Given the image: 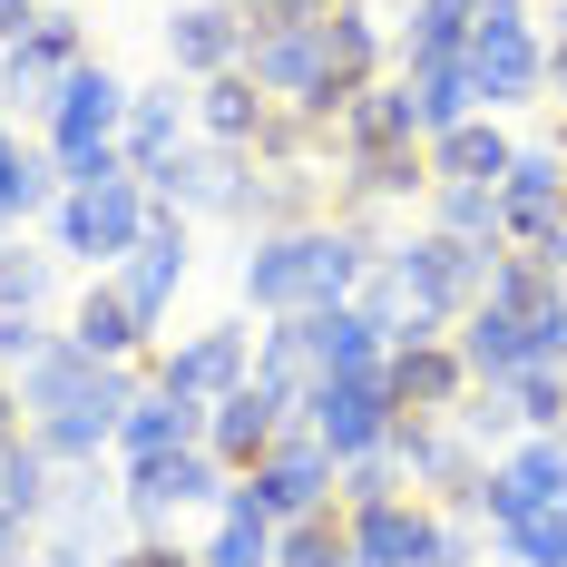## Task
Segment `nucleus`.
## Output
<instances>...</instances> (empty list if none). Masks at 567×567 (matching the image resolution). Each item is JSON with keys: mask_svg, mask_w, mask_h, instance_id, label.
Returning <instances> with one entry per match:
<instances>
[{"mask_svg": "<svg viewBox=\"0 0 567 567\" xmlns=\"http://www.w3.org/2000/svg\"><path fill=\"white\" fill-rule=\"evenodd\" d=\"M470 10H480V0H470Z\"/></svg>", "mask_w": 567, "mask_h": 567, "instance_id": "49530a36", "label": "nucleus"}, {"mask_svg": "<svg viewBox=\"0 0 567 567\" xmlns=\"http://www.w3.org/2000/svg\"><path fill=\"white\" fill-rule=\"evenodd\" d=\"M10 235H20V216H10V206H0V245H10Z\"/></svg>", "mask_w": 567, "mask_h": 567, "instance_id": "79ce46f5", "label": "nucleus"}, {"mask_svg": "<svg viewBox=\"0 0 567 567\" xmlns=\"http://www.w3.org/2000/svg\"><path fill=\"white\" fill-rule=\"evenodd\" d=\"M255 382H265V392H284L293 411H303V392H313V352H303V323H265V333H255Z\"/></svg>", "mask_w": 567, "mask_h": 567, "instance_id": "2f4dec72", "label": "nucleus"}, {"mask_svg": "<svg viewBox=\"0 0 567 567\" xmlns=\"http://www.w3.org/2000/svg\"><path fill=\"white\" fill-rule=\"evenodd\" d=\"M20 558H40V518L0 509V567H20Z\"/></svg>", "mask_w": 567, "mask_h": 567, "instance_id": "58836bf2", "label": "nucleus"}, {"mask_svg": "<svg viewBox=\"0 0 567 567\" xmlns=\"http://www.w3.org/2000/svg\"><path fill=\"white\" fill-rule=\"evenodd\" d=\"M59 333L79 342V352H99V362H147V352H157V333L137 323V303L117 293V275H89V284H79Z\"/></svg>", "mask_w": 567, "mask_h": 567, "instance_id": "aec40b11", "label": "nucleus"}, {"mask_svg": "<svg viewBox=\"0 0 567 567\" xmlns=\"http://www.w3.org/2000/svg\"><path fill=\"white\" fill-rule=\"evenodd\" d=\"M293 421H303V411H293L284 392H265V382H245V392H226L216 411H206V451L226 460V470H255V460L275 451V441L293 431Z\"/></svg>", "mask_w": 567, "mask_h": 567, "instance_id": "412c9836", "label": "nucleus"}, {"mask_svg": "<svg viewBox=\"0 0 567 567\" xmlns=\"http://www.w3.org/2000/svg\"><path fill=\"white\" fill-rule=\"evenodd\" d=\"M20 567H50V558H20Z\"/></svg>", "mask_w": 567, "mask_h": 567, "instance_id": "c03bdc74", "label": "nucleus"}, {"mask_svg": "<svg viewBox=\"0 0 567 567\" xmlns=\"http://www.w3.org/2000/svg\"><path fill=\"white\" fill-rule=\"evenodd\" d=\"M79 59H99V50H89V20H79V0H50V10H40V20L0 50V89H10V109L50 117L59 79H69Z\"/></svg>", "mask_w": 567, "mask_h": 567, "instance_id": "1a4fd4ad", "label": "nucleus"}, {"mask_svg": "<svg viewBox=\"0 0 567 567\" xmlns=\"http://www.w3.org/2000/svg\"><path fill=\"white\" fill-rule=\"evenodd\" d=\"M245 10V30H275V20H323L333 0H235Z\"/></svg>", "mask_w": 567, "mask_h": 567, "instance_id": "e433bc0d", "label": "nucleus"}, {"mask_svg": "<svg viewBox=\"0 0 567 567\" xmlns=\"http://www.w3.org/2000/svg\"><path fill=\"white\" fill-rule=\"evenodd\" d=\"M303 323V352H313V382H362L392 362L382 323H362V303H333V313H293Z\"/></svg>", "mask_w": 567, "mask_h": 567, "instance_id": "4be33fe9", "label": "nucleus"}, {"mask_svg": "<svg viewBox=\"0 0 567 567\" xmlns=\"http://www.w3.org/2000/svg\"><path fill=\"white\" fill-rule=\"evenodd\" d=\"M558 226H567V147L528 137L499 176V245H548Z\"/></svg>", "mask_w": 567, "mask_h": 567, "instance_id": "9b49d317", "label": "nucleus"}, {"mask_svg": "<svg viewBox=\"0 0 567 567\" xmlns=\"http://www.w3.org/2000/svg\"><path fill=\"white\" fill-rule=\"evenodd\" d=\"M372 265H382V226L323 216V226H293V235H255L245 265H235V293H245L265 323H293V313H333V303H352Z\"/></svg>", "mask_w": 567, "mask_h": 567, "instance_id": "f257e3e1", "label": "nucleus"}, {"mask_svg": "<svg viewBox=\"0 0 567 567\" xmlns=\"http://www.w3.org/2000/svg\"><path fill=\"white\" fill-rule=\"evenodd\" d=\"M196 567H275V528L245 509H216V528L196 538Z\"/></svg>", "mask_w": 567, "mask_h": 567, "instance_id": "72a5a7b5", "label": "nucleus"}, {"mask_svg": "<svg viewBox=\"0 0 567 567\" xmlns=\"http://www.w3.org/2000/svg\"><path fill=\"white\" fill-rule=\"evenodd\" d=\"M441 567H480V558H441Z\"/></svg>", "mask_w": 567, "mask_h": 567, "instance_id": "37998d69", "label": "nucleus"}, {"mask_svg": "<svg viewBox=\"0 0 567 567\" xmlns=\"http://www.w3.org/2000/svg\"><path fill=\"white\" fill-rule=\"evenodd\" d=\"M117 362H99V352H79L69 333H40L30 352H20V372H10V392H20V411L30 421H50V411H69V401H89L99 382H109Z\"/></svg>", "mask_w": 567, "mask_h": 567, "instance_id": "a211bd4d", "label": "nucleus"}, {"mask_svg": "<svg viewBox=\"0 0 567 567\" xmlns=\"http://www.w3.org/2000/svg\"><path fill=\"white\" fill-rule=\"evenodd\" d=\"M0 109H10V89H0Z\"/></svg>", "mask_w": 567, "mask_h": 567, "instance_id": "a18cd8bd", "label": "nucleus"}, {"mask_svg": "<svg viewBox=\"0 0 567 567\" xmlns=\"http://www.w3.org/2000/svg\"><path fill=\"white\" fill-rule=\"evenodd\" d=\"M548 499H567V441L528 431V441H509V451L489 460V480H480V528H518V518L548 509Z\"/></svg>", "mask_w": 567, "mask_h": 567, "instance_id": "f8f14e48", "label": "nucleus"}, {"mask_svg": "<svg viewBox=\"0 0 567 567\" xmlns=\"http://www.w3.org/2000/svg\"><path fill=\"white\" fill-rule=\"evenodd\" d=\"M362 147H421V117H411L401 69H392V79H372V89L333 117V147H323V157H362Z\"/></svg>", "mask_w": 567, "mask_h": 567, "instance_id": "b1692460", "label": "nucleus"}, {"mask_svg": "<svg viewBox=\"0 0 567 567\" xmlns=\"http://www.w3.org/2000/svg\"><path fill=\"white\" fill-rule=\"evenodd\" d=\"M196 441H206V411H196V401H176V392H157V382H147V392L127 401V421H117V470H137V460H167V451H196Z\"/></svg>", "mask_w": 567, "mask_h": 567, "instance_id": "5701e85b", "label": "nucleus"}, {"mask_svg": "<svg viewBox=\"0 0 567 567\" xmlns=\"http://www.w3.org/2000/svg\"><path fill=\"white\" fill-rule=\"evenodd\" d=\"M499 401L518 411V431L567 441V362H528V372H509V382H499Z\"/></svg>", "mask_w": 567, "mask_h": 567, "instance_id": "c756f323", "label": "nucleus"}, {"mask_svg": "<svg viewBox=\"0 0 567 567\" xmlns=\"http://www.w3.org/2000/svg\"><path fill=\"white\" fill-rule=\"evenodd\" d=\"M333 480H342V460L293 421L275 451L255 460V470H235L226 480V509L245 518H265V528H293V518H313V509H333Z\"/></svg>", "mask_w": 567, "mask_h": 567, "instance_id": "39448f33", "label": "nucleus"}, {"mask_svg": "<svg viewBox=\"0 0 567 567\" xmlns=\"http://www.w3.org/2000/svg\"><path fill=\"white\" fill-rule=\"evenodd\" d=\"M157 50H167V79L206 89V79L245 69V10H235V0H176L167 30H157Z\"/></svg>", "mask_w": 567, "mask_h": 567, "instance_id": "ddd939ff", "label": "nucleus"}, {"mask_svg": "<svg viewBox=\"0 0 567 567\" xmlns=\"http://www.w3.org/2000/svg\"><path fill=\"white\" fill-rule=\"evenodd\" d=\"M382 275L401 284V303H411V333H451L460 313L480 303V284H489V245H460L441 226H411L401 245H382Z\"/></svg>", "mask_w": 567, "mask_h": 567, "instance_id": "7ed1b4c3", "label": "nucleus"}, {"mask_svg": "<svg viewBox=\"0 0 567 567\" xmlns=\"http://www.w3.org/2000/svg\"><path fill=\"white\" fill-rule=\"evenodd\" d=\"M303 431H313L342 470H352V460H372V451H392V431H401L392 372H362V382H313V392H303Z\"/></svg>", "mask_w": 567, "mask_h": 567, "instance_id": "9d476101", "label": "nucleus"}, {"mask_svg": "<svg viewBox=\"0 0 567 567\" xmlns=\"http://www.w3.org/2000/svg\"><path fill=\"white\" fill-rule=\"evenodd\" d=\"M548 109H567V0L548 10Z\"/></svg>", "mask_w": 567, "mask_h": 567, "instance_id": "4c0bfd02", "label": "nucleus"}, {"mask_svg": "<svg viewBox=\"0 0 567 567\" xmlns=\"http://www.w3.org/2000/svg\"><path fill=\"white\" fill-rule=\"evenodd\" d=\"M226 460L206 451H167V460H137V470H117V509H127V528L137 538H176V518L186 509H226Z\"/></svg>", "mask_w": 567, "mask_h": 567, "instance_id": "0eeeda50", "label": "nucleus"}, {"mask_svg": "<svg viewBox=\"0 0 567 567\" xmlns=\"http://www.w3.org/2000/svg\"><path fill=\"white\" fill-rule=\"evenodd\" d=\"M40 10H50V0H0V50H10V40H20V30H30Z\"/></svg>", "mask_w": 567, "mask_h": 567, "instance_id": "ea45409f", "label": "nucleus"}, {"mask_svg": "<svg viewBox=\"0 0 567 567\" xmlns=\"http://www.w3.org/2000/svg\"><path fill=\"white\" fill-rule=\"evenodd\" d=\"M147 382L176 401H196V411H216L226 392H245L255 382V333L245 323H206V333H176L147 352Z\"/></svg>", "mask_w": 567, "mask_h": 567, "instance_id": "6e6552de", "label": "nucleus"}, {"mask_svg": "<svg viewBox=\"0 0 567 567\" xmlns=\"http://www.w3.org/2000/svg\"><path fill=\"white\" fill-rule=\"evenodd\" d=\"M489 538H499V558H509V567H567V499L528 509L518 528H489Z\"/></svg>", "mask_w": 567, "mask_h": 567, "instance_id": "f704fd0d", "label": "nucleus"}, {"mask_svg": "<svg viewBox=\"0 0 567 567\" xmlns=\"http://www.w3.org/2000/svg\"><path fill=\"white\" fill-rule=\"evenodd\" d=\"M176 147H196V89L186 79H147L137 99H127V127H117V157L147 176V167H167Z\"/></svg>", "mask_w": 567, "mask_h": 567, "instance_id": "6ab92c4d", "label": "nucleus"}, {"mask_svg": "<svg viewBox=\"0 0 567 567\" xmlns=\"http://www.w3.org/2000/svg\"><path fill=\"white\" fill-rule=\"evenodd\" d=\"M186 275H196V226H186L176 206H157L147 235H137V255L117 265V293H127V303H137V323L157 333V323H167V303L186 293Z\"/></svg>", "mask_w": 567, "mask_h": 567, "instance_id": "4468645a", "label": "nucleus"}, {"mask_svg": "<svg viewBox=\"0 0 567 567\" xmlns=\"http://www.w3.org/2000/svg\"><path fill=\"white\" fill-rule=\"evenodd\" d=\"M147 196L176 206L186 226H196V216H226V226H235V206H245V157L196 137V147H176L167 167H147Z\"/></svg>", "mask_w": 567, "mask_h": 567, "instance_id": "2eb2a0df", "label": "nucleus"}, {"mask_svg": "<svg viewBox=\"0 0 567 567\" xmlns=\"http://www.w3.org/2000/svg\"><path fill=\"white\" fill-rule=\"evenodd\" d=\"M528 255H538V265H548V275H558V284H567V226H558V235H548V245H528Z\"/></svg>", "mask_w": 567, "mask_h": 567, "instance_id": "a19ab883", "label": "nucleus"}, {"mask_svg": "<svg viewBox=\"0 0 567 567\" xmlns=\"http://www.w3.org/2000/svg\"><path fill=\"white\" fill-rule=\"evenodd\" d=\"M275 567H352L342 509H313V518H293V528H275Z\"/></svg>", "mask_w": 567, "mask_h": 567, "instance_id": "473e14b6", "label": "nucleus"}, {"mask_svg": "<svg viewBox=\"0 0 567 567\" xmlns=\"http://www.w3.org/2000/svg\"><path fill=\"white\" fill-rule=\"evenodd\" d=\"M382 372H392V401H401V411H421V421H451L460 401L480 392L451 333H411V342H392V362H382Z\"/></svg>", "mask_w": 567, "mask_h": 567, "instance_id": "dca6fc26", "label": "nucleus"}, {"mask_svg": "<svg viewBox=\"0 0 567 567\" xmlns=\"http://www.w3.org/2000/svg\"><path fill=\"white\" fill-rule=\"evenodd\" d=\"M421 157H431V186H499L509 157H518V137L499 127V117H460L451 137H431Z\"/></svg>", "mask_w": 567, "mask_h": 567, "instance_id": "a878e982", "label": "nucleus"}, {"mask_svg": "<svg viewBox=\"0 0 567 567\" xmlns=\"http://www.w3.org/2000/svg\"><path fill=\"white\" fill-rule=\"evenodd\" d=\"M451 342H460V362H470V382H509V372H528V323H518L509 303H470L451 323Z\"/></svg>", "mask_w": 567, "mask_h": 567, "instance_id": "bb28decb", "label": "nucleus"}, {"mask_svg": "<svg viewBox=\"0 0 567 567\" xmlns=\"http://www.w3.org/2000/svg\"><path fill=\"white\" fill-rule=\"evenodd\" d=\"M470 50V0H411L392 30V69H441Z\"/></svg>", "mask_w": 567, "mask_h": 567, "instance_id": "cd10ccee", "label": "nucleus"}, {"mask_svg": "<svg viewBox=\"0 0 567 567\" xmlns=\"http://www.w3.org/2000/svg\"><path fill=\"white\" fill-rule=\"evenodd\" d=\"M421 226L460 235V245H499V186H431L421 196Z\"/></svg>", "mask_w": 567, "mask_h": 567, "instance_id": "7c9ffc66", "label": "nucleus"}, {"mask_svg": "<svg viewBox=\"0 0 567 567\" xmlns=\"http://www.w3.org/2000/svg\"><path fill=\"white\" fill-rule=\"evenodd\" d=\"M352 528V567H441V558H480L470 518L431 509V499H372V509H342Z\"/></svg>", "mask_w": 567, "mask_h": 567, "instance_id": "423d86ee", "label": "nucleus"}, {"mask_svg": "<svg viewBox=\"0 0 567 567\" xmlns=\"http://www.w3.org/2000/svg\"><path fill=\"white\" fill-rule=\"evenodd\" d=\"M99 567H196V548H176V538H127V548H109Z\"/></svg>", "mask_w": 567, "mask_h": 567, "instance_id": "c9c22d12", "label": "nucleus"}, {"mask_svg": "<svg viewBox=\"0 0 567 567\" xmlns=\"http://www.w3.org/2000/svg\"><path fill=\"white\" fill-rule=\"evenodd\" d=\"M275 127V99L245 79V69H226V79H206L196 89V137L206 147H235V157H255V137Z\"/></svg>", "mask_w": 567, "mask_h": 567, "instance_id": "393cba45", "label": "nucleus"}, {"mask_svg": "<svg viewBox=\"0 0 567 567\" xmlns=\"http://www.w3.org/2000/svg\"><path fill=\"white\" fill-rule=\"evenodd\" d=\"M147 216H157L147 176H99V186H59V206H50V255H69V265H99V275H117V265L137 255Z\"/></svg>", "mask_w": 567, "mask_h": 567, "instance_id": "20e7f679", "label": "nucleus"}, {"mask_svg": "<svg viewBox=\"0 0 567 567\" xmlns=\"http://www.w3.org/2000/svg\"><path fill=\"white\" fill-rule=\"evenodd\" d=\"M470 99L480 117H509V109H548V30H538V10L528 0H480L470 10Z\"/></svg>", "mask_w": 567, "mask_h": 567, "instance_id": "f03ea898", "label": "nucleus"}, {"mask_svg": "<svg viewBox=\"0 0 567 567\" xmlns=\"http://www.w3.org/2000/svg\"><path fill=\"white\" fill-rule=\"evenodd\" d=\"M323 59H333V117H342L372 79H392V20L372 0H333L323 10Z\"/></svg>", "mask_w": 567, "mask_h": 567, "instance_id": "f3484780", "label": "nucleus"}, {"mask_svg": "<svg viewBox=\"0 0 567 567\" xmlns=\"http://www.w3.org/2000/svg\"><path fill=\"white\" fill-rule=\"evenodd\" d=\"M59 303V255H40V245H0V323H50Z\"/></svg>", "mask_w": 567, "mask_h": 567, "instance_id": "c85d7f7f", "label": "nucleus"}]
</instances>
